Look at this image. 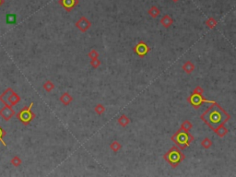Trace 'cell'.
<instances>
[{
    "mask_svg": "<svg viewBox=\"0 0 236 177\" xmlns=\"http://www.w3.org/2000/svg\"><path fill=\"white\" fill-rule=\"evenodd\" d=\"M224 112L223 109L221 110V112H219L217 109H213V106L208 108L207 110V112L202 114L201 116H208V121H206V124L209 126L210 128L214 129L216 127V126H220L221 124L222 123H226L231 116H222L221 115V113Z\"/></svg>",
    "mask_w": 236,
    "mask_h": 177,
    "instance_id": "cell-1",
    "label": "cell"
},
{
    "mask_svg": "<svg viewBox=\"0 0 236 177\" xmlns=\"http://www.w3.org/2000/svg\"><path fill=\"white\" fill-rule=\"evenodd\" d=\"M186 156L185 154H183L181 152V150H179V148L173 147L165 155H164V159L172 165V167L175 168L179 163H181L184 160H185Z\"/></svg>",
    "mask_w": 236,
    "mask_h": 177,
    "instance_id": "cell-2",
    "label": "cell"
},
{
    "mask_svg": "<svg viewBox=\"0 0 236 177\" xmlns=\"http://www.w3.org/2000/svg\"><path fill=\"white\" fill-rule=\"evenodd\" d=\"M172 139L180 147L181 149H184L194 140V137L189 132L183 131L180 129L173 137H172Z\"/></svg>",
    "mask_w": 236,
    "mask_h": 177,
    "instance_id": "cell-3",
    "label": "cell"
},
{
    "mask_svg": "<svg viewBox=\"0 0 236 177\" xmlns=\"http://www.w3.org/2000/svg\"><path fill=\"white\" fill-rule=\"evenodd\" d=\"M33 103H31L29 106L23 107L18 113H17V118L21 122L24 126H28L35 117L36 114L32 111V108L33 106Z\"/></svg>",
    "mask_w": 236,
    "mask_h": 177,
    "instance_id": "cell-4",
    "label": "cell"
},
{
    "mask_svg": "<svg viewBox=\"0 0 236 177\" xmlns=\"http://www.w3.org/2000/svg\"><path fill=\"white\" fill-rule=\"evenodd\" d=\"M187 101H188L193 106L195 107L196 109H198L203 103H208V104H213V103H214V102L206 100L202 95H200V94H196V93H193V94L187 99Z\"/></svg>",
    "mask_w": 236,
    "mask_h": 177,
    "instance_id": "cell-5",
    "label": "cell"
},
{
    "mask_svg": "<svg viewBox=\"0 0 236 177\" xmlns=\"http://www.w3.org/2000/svg\"><path fill=\"white\" fill-rule=\"evenodd\" d=\"M15 115V111L9 104H5L4 107L0 110V116L5 121H9Z\"/></svg>",
    "mask_w": 236,
    "mask_h": 177,
    "instance_id": "cell-6",
    "label": "cell"
},
{
    "mask_svg": "<svg viewBox=\"0 0 236 177\" xmlns=\"http://www.w3.org/2000/svg\"><path fill=\"white\" fill-rule=\"evenodd\" d=\"M151 48L147 45L146 42H139L135 47H134V52L139 56V57H144L149 52Z\"/></svg>",
    "mask_w": 236,
    "mask_h": 177,
    "instance_id": "cell-7",
    "label": "cell"
},
{
    "mask_svg": "<svg viewBox=\"0 0 236 177\" xmlns=\"http://www.w3.org/2000/svg\"><path fill=\"white\" fill-rule=\"evenodd\" d=\"M75 26L79 29L81 33H86L90 28L91 22L85 16H82L79 20L75 23Z\"/></svg>",
    "mask_w": 236,
    "mask_h": 177,
    "instance_id": "cell-8",
    "label": "cell"
},
{
    "mask_svg": "<svg viewBox=\"0 0 236 177\" xmlns=\"http://www.w3.org/2000/svg\"><path fill=\"white\" fill-rule=\"evenodd\" d=\"M79 3V0H58V4L61 5L67 12H70Z\"/></svg>",
    "mask_w": 236,
    "mask_h": 177,
    "instance_id": "cell-9",
    "label": "cell"
},
{
    "mask_svg": "<svg viewBox=\"0 0 236 177\" xmlns=\"http://www.w3.org/2000/svg\"><path fill=\"white\" fill-rule=\"evenodd\" d=\"M224 125H225V123H222V124H221L220 126H218L217 127H215V128L213 129L214 132L216 133V135L219 136L220 138L225 137V136L228 134V132H229L228 128H227L226 126H224Z\"/></svg>",
    "mask_w": 236,
    "mask_h": 177,
    "instance_id": "cell-10",
    "label": "cell"
},
{
    "mask_svg": "<svg viewBox=\"0 0 236 177\" xmlns=\"http://www.w3.org/2000/svg\"><path fill=\"white\" fill-rule=\"evenodd\" d=\"M160 23H161V25H162L165 29H168V28H170V27L173 25V18H172L170 15H164V16L161 18V20H160Z\"/></svg>",
    "mask_w": 236,
    "mask_h": 177,
    "instance_id": "cell-11",
    "label": "cell"
},
{
    "mask_svg": "<svg viewBox=\"0 0 236 177\" xmlns=\"http://www.w3.org/2000/svg\"><path fill=\"white\" fill-rule=\"evenodd\" d=\"M7 102H8V104H9L11 106H14V105L18 104L20 102V96L13 91L12 93L10 94V96L8 97Z\"/></svg>",
    "mask_w": 236,
    "mask_h": 177,
    "instance_id": "cell-12",
    "label": "cell"
},
{
    "mask_svg": "<svg viewBox=\"0 0 236 177\" xmlns=\"http://www.w3.org/2000/svg\"><path fill=\"white\" fill-rule=\"evenodd\" d=\"M60 102L64 104V105H69L72 101H73V97L68 93V92H64L61 97H60Z\"/></svg>",
    "mask_w": 236,
    "mask_h": 177,
    "instance_id": "cell-13",
    "label": "cell"
},
{
    "mask_svg": "<svg viewBox=\"0 0 236 177\" xmlns=\"http://www.w3.org/2000/svg\"><path fill=\"white\" fill-rule=\"evenodd\" d=\"M195 65H194V63L192 62V61H190V60H188V61H186L184 65H183V67H182V69H183V70L185 71L186 73H187V74H191L193 71L195 70Z\"/></svg>",
    "mask_w": 236,
    "mask_h": 177,
    "instance_id": "cell-14",
    "label": "cell"
},
{
    "mask_svg": "<svg viewBox=\"0 0 236 177\" xmlns=\"http://www.w3.org/2000/svg\"><path fill=\"white\" fill-rule=\"evenodd\" d=\"M13 90L11 88H7L6 89V91L0 95V102H2L4 104H7V100H8V97L10 96V94L12 93Z\"/></svg>",
    "mask_w": 236,
    "mask_h": 177,
    "instance_id": "cell-15",
    "label": "cell"
},
{
    "mask_svg": "<svg viewBox=\"0 0 236 177\" xmlns=\"http://www.w3.org/2000/svg\"><path fill=\"white\" fill-rule=\"evenodd\" d=\"M130 119L129 117H127L125 114H122L119 118H118V124L122 126V127H126L129 124H130Z\"/></svg>",
    "mask_w": 236,
    "mask_h": 177,
    "instance_id": "cell-16",
    "label": "cell"
},
{
    "mask_svg": "<svg viewBox=\"0 0 236 177\" xmlns=\"http://www.w3.org/2000/svg\"><path fill=\"white\" fill-rule=\"evenodd\" d=\"M160 10L156 6L151 7V8H150L149 11H148V14H149L151 18H153V19H156L158 16L160 15Z\"/></svg>",
    "mask_w": 236,
    "mask_h": 177,
    "instance_id": "cell-17",
    "label": "cell"
},
{
    "mask_svg": "<svg viewBox=\"0 0 236 177\" xmlns=\"http://www.w3.org/2000/svg\"><path fill=\"white\" fill-rule=\"evenodd\" d=\"M193 128V125H192V123L189 121V120H185L183 123H182V125H181V130H183V131H186V132H189L191 129Z\"/></svg>",
    "mask_w": 236,
    "mask_h": 177,
    "instance_id": "cell-18",
    "label": "cell"
},
{
    "mask_svg": "<svg viewBox=\"0 0 236 177\" xmlns=\"http://www.w3.org/2000/svg\"><path fill=\"white\" fill-rule=\"evenodd\" d=\"M42 88L45 90V91L50 92V91H52L55 88V84H54L52 81L47 80V81H45V82H44V84L42 85Z\"/></svg>",
    "mask_w": 236,
    "mask_h": 177,
    "instance_id": "cell-19",
    "label": "cell"
},
{
    "mask_svg": "<svg viewBox=\"0 0 236 177\" xmlns=\"http://www.w3.org/2000/svg\"><path fill=\"white\" fill-rule=\"evenodd\" d=\"M212 145H213V142H212V140H211L210 139H208V138H205V139L201 141V146H202L205 149L210 148L212 147Z\"/></svg>",
    "mask_w": 236,
    "mask_h": 177,
    "instance_id": "cell-20",
    "label": "cell"
},
{
    "mask_svg": "<svg viewBox=\"0 0 236 177\" xmlns=\"http://www.w3.org/2000/svg\"><path fill=\"white\" fill-rule=\"evenodd\" d=\"M110 148H111L115 153H116V152H118V151L122 148V145H121L120 142H118L117 140H115V141H113L110 144Z\"/></svg>",
    "mask_w": 236,
    "mask_h": 177,
    "instance_id": "cell-21",
    "label": "cell"
},
{
    "mask_svg": "<svg viewBox=\"0 0 236 177\" xmlns=\"http://www.w3.org/2000/svg\"><path fill=\"white\" fill-rule=\"evenodd\" d=\"M10 163L14 166V167H19L21 165L22 163V160L19 157V156H14L11 161H10Z\"/></svg>",
    "mask_w": 236,
    "mask_h": 177,
    "instance_id": "cell-22",
    "label": "cell"
},
{
    "mask_svg": "<svg viewBox=\"0 0 236 177\" xmlns=\"http://www.w3.org/2000/svg\"><path fill=\"white\" fill-rule=\"evenodd\" d=\"M218 24L217 20L213 18H209L206 20V25L209 28V29H214L216 27V25Z\"/></svg>",
    "mask_w": 236,
    "mask_h": 177,
    "instance_id": "cell-23",
    "label": "cell"
},
{
    "mask_svg": "<svg viewBox=\"0 0 236 177\" xmlns=\"http://www.w3.org/2000/svg\"><path fill=\"white\" fill-rule=\"evenodd\" d=\"M6 20L7 24H15L17 21V16L15 14H8L7 15Z\"/></svg>",
    "mask_w": 236,
    "mask_h": 177,
    "instance_id": "cell-24",
    "label": "cell"
},
{
    "mask_svg": "<svg viewBox=\"0 0 236 177\" xmlns=\"http://www.w3.org/2000/svg\"><path fill=\"white\" fill-rule=\"evenodd\" d=\"M94 112H95L97 114L102 115V114H103V113L105 112V107H104L103 104H97L96 106L94 107Z\"/></svg>",
    "mask_w": 236,
    "mask_h": 177,
    "instance_id": "cell-25",
    "label": "cell"
},
{
    "mask_svg": "<svg viewBox=\"0 0 236 177\" xmlns=\"http://www.w3.org/2000/svg\"><path fill=\"white\" fill-rule=\"evenodd\" d=\"M101 64H102V62L99 60V58H94V59L90 60V66L93 69H98L101 66Z\"/></svg>",
    "mask_w": 236,
    "mask_h": 177,
    "instance_id": "cell-26",
    "label": "cell"
},
{
    "mask_svg": "<svg viewBox=\"0 0 236 177\" xmlns=\"http://www.w3.org/2000/svg\"><path fill=\"white\" fill-rule=\"evenodd\" d=\"M88 56L90 59H94V58H98L99 57V53L96 49H92L90 51V53L88 54Z\"/></svg>",
    "mask_w": 236,
    "mask_h": 177,
    "instance_id": "cell-27",
    "label": "cell"
},
{
    "mask_svg": "<svg viewBox=\"0 0 236 177\" xmlns=\"http://www.w3.org/2000/svg\"><path fill=\"white\" fill-rule=\"evenodd\" d=\"M7 135V132L0 126V142L3 144V146L4 147H7V143L4 141V137Z\"/></svg>",
    "mask_w": 236,
    "mask_h": 177,
    "instance_id": "cell-28",
    "label": "cell"
},
{
    "mask_svg": "<svg viewBox=\"0 0 236 177\" xmlns=\"http://www.w3.org/2000/svg\"><path fill=\"white\" fill-rule=\"evenodd\" d=\"M193 93H196V94H200V95H202V94L204 93V90H203V88H202V87H200V86H197V87L194 89V91H193Z\"/></svg>",
    "mask_w": 236,
    "mask_h": 177,
    "instance_id": "cell-29",
    "label": "cell"
},
{
    "mask_svg": "<svg viewBox=\"0 0 236 177\" xmlns=\"http://www.w3.org/2000/svg\"><path fill=\"white\" fill-rule=\"evenodd\" d=\"M4 3H5V0H0V7H1Z\"/></svg>",
    "mask_w": 236,
    "mask_h": 177,
    "instance_id": "cell-30",
    "label": "cell"
},
{
    "mask_svg": "<svg viewBox=\"0 0 236 177\" xmlns=\"http://www.w3.org/2000/svg\"><path fill=\"white\" fill-rule=\"evenodd\" d=\"M172 1H173V2H178L179 0H172Z\"/></svg>",
    "mask_w": 236,
    "mask_h": 177,
    "instance_id": "cell-31",
    "label": "cell"
}]
</instances>
